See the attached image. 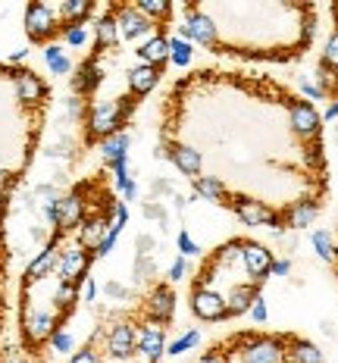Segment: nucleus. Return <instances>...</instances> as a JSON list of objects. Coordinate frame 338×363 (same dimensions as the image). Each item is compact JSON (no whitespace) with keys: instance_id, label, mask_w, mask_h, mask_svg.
Instances as JSON below:
<instances>
[{"instance_id":"1","label":"nucleus","mask_w":338,"mask_h":363,"mask_svg":"<svg viewBox=\"0 0 338 363\" xmlns=\"http://www.w3.org/2000/svg\"><path fill=\"white\" fill-rule=\"evenodd\" d=\"M132 113V101L129 97H119V101H97L91 110H88V119H85V128H88V138L91 141H103L110 135L123 132L125 119Z\"/></svg>"},{"instance_id":"2","label":"nucleus","mask_w":338,"mask_h":363,"mask_svg":"<svg viewBox=\"0 0 338 363\" xmlns=\"http://www.w3.org/2000/svg\"><path fill=\"white\" fill-rule=\"evenodd\" d=\"M242 363H288V345L273 335L242 338Z\"/></svg>"},{"instance_id":"3","label":"nucleus","mask_w":338,"mask_h":363,"mask_svg":"<svg viewBox=\"0 0 338 363\" xmlns=\"http://www.w3.org/2000/svg\"><path fill=\"white\" fill-rule=\"evenodd\" d=\"M188 44H204V48H216L220 44V28L216 22L207 16V13L194 10V6H185V26H182V35Z\"/></svg>"},{"instance_id":"4","label":"nucleus","mask_w":338,"mask_h":363,"mask_svg":"<svg viewBox=\"0 0 338 363\" xmlns=\"http://www.w3.org/2000/svg\"><path fill=\"white\" fill-rule=\"evenodd\" d=\"M232 210H235V216L242 219V225H251V229H260V225H266V229H282V216L273 213V210L266 207L263 201H251V198H235L232 201Z\"/></svg>"},{"instance_id":"5","label":"nucleus","mask_w":338,"mask_h":363,"mask_svg":"<svg viewBox=\"0 0 338 363\" xmlns=\"http://www.w3.org/2000/svg\"><path fill=\"white\" fill-rule=\"evenodd\" d=\"M88 267H91V254H88L85 247H79V245L60 247V260H57L60 282L81 285L88 279Z\"/></svg>"},{"instance_id":"6","label":"nucleus","mask_w":338,"mask_h":363,"mask_svg":"<svg viewBox=\"0 0 338 363\" xmlns=\"http://www.w3.org/2000/svg\"><path fill=\"white\" fill-rule=\"evenodd\" d=\"M191 310L198 320L204 323H220L229 316V310H225V294L210 289V285H201V289H194L191 294Z\"/></svg>"},{"instance_id":"7","label":"nucleus","mask_w":338,"mask_h":363,"mask_svg":"<svg viewBox=\"0 0 338 363\" xmlns=\"http://www.w3.org/2000/svg\"><path fill=\"white\" fill-rule=\"evenodd\" d=\"M135 347L145 357V363H160L167 357V335H163L160 323L147 320L141 329H135Z\"/></svg>"},{"instance_id":"8","label":"nucleus","mask_w":338,"mask_h":363,"mask_svg":"<svg viewBox=\"0 0 338 363\" xmlns=\"http://www.w3.org/2000/svg\"><path fill=\"white\" fill-rule=\"evenodd\" d=\"M26 32L32 41H50L57 32V13L41 0H32L26 6Z\"/></svg>"},{"instance_id":"9","label":"nucleus","mask_w":338,"mask_h":363,"mask_svg":"<svg viewBox=\"0 0 338 363\" xmlns=\"http://www.w3.org/2000/svg\"><path fill=\"white\" fill-rule=\"evenodd\" d=\"M145 313H147V320L160 323V326L172 320V313H176V291H172V285L160 282V285H154V289L147 291Z\"/></svg>"},{"instance_id":"10","label":"nucleus","mask_w":338,"mask_h":363,"mask_svg":"<svg viewBox=\"0 0 338 363\" xmlns=\"http://www.w3.org/2000/svg\"><path fill=\"white\" fill-rule=\"evenodd\" d=\"M288 123H291V132H295L298 138H317L322 113H317V107H313L310 101H295L288 110Z\"/></svg>"},{"instance_id":"11","label":"nucleus","mask_w":338,"mask_h":363,"mask_svg":"<svg viewBox=\"0 0 338 363\" xmlns=\"http://www.w3.org/2000/svg\"><path fill=\"white\" fill-rule=\"evenodd\" d=\"M242 267L254 282H263L269 276V267H273V251L266 245H257V241H242Z\"/></svg>"},{"instance_id":"12","label":"nucleus","mask_w":338,"mask_h":363,"mask_svg":"<svg viewBox=\"0 0 338 363\" xmlns=\"http://www.w3.org/2000/svg\"><path fill=\"white\" fill-rule=\"evenodd\" d=\"M107 354L113 360H129L132 354H138L135 347V326L125 320L113 323L110 332H107Z\"/></svg>"},{"instance_id":"13","label":"nucleus","mask_w":338,"mask_h":363,"mask_svg":"<svg viewBox=\"0 0 338 363\" xmlns=\"http://www.w3.org/2000/svg\"><path fill=\"white\" fill-rule=\"evenodd\" d=\"M60 326L54 320V313L50 310H28L26 320H22V332H26V342L28 345H41V342H50V335H54Z\"/></svg>"},{"instance_id":"14","label":"nucleus","mask_w":338,"mask_h":363,"mask_svg":"<svg viewBox=\"0 0 338 363\" xmlns=\"http://www.w3.org/2000/svg\"><path fill=\"white\" fill-rule=\"evenodd\" d=\"M113 16H116V26H119V38H125V41H141V38H150L154 22L141 16L135 6H119Z\"/></svg>"},{"instance_id":"15","label":"nucleus","mask_w":338,"mask_h":363,"mask_svg":"<svg viewBox=\"0 0 338 363\" xmlns=\"http://www.w3.org/2000/svg\"><path fill=\"white\" fill-rule=\"evenodd\" d=\"M85 223V198L81 191H72V194H63L57 203V229H79Z\"/></svg>"},{"instance_id":"16","label":"nucleus","mask_w":338,"mask_h":363,"mask_svg":"<svg viewBox=\"0 0 338 363\" xmlns=\"http://www.w3.org/2000/svg\"><path fill=\"white\" fill-rule=\"evenodd\" d=\"M169 160L188 179H198L201 169H204V157H201V150H194L191 145H169Z\"/></svg>"},{"instance_id":"17","label":"nucleus","mask_w":338,"mask_h":363,"mask_svg":"<svg viewBox=\"0 0 338 363\" xmlns=\"http://www.w3.org/2000/svg\"><path fill=\"white\" fill-rule=\"evenodd\" d=\"M138 63L141 66H154V69H160V63H167L169 60V38L167 35H150L145 41L138 44Z\"/></svg>"},{"instance_id":"18","label":"nucleus","mask_w":338,"mask_h":363,"mask_svg":"<svg viewBox=\"0 0 338 363\" xmlns=\"http://www.w3.org/2000/svg\"><path fill=\"white\" fill-rule=\"evenodd\" d=\"M107 232H110V216H103V213L85 216V223L79 225V247L97 251V245L107 238Z\"/></svg>"},{"instance_id":"19","label":"nucleus","mask_w":338,"mask_h":363,"mask_svg":"<svg viewBox=\"0 0 338 363\" xmlns=\"http://www.w3.org/2000/svg\"><path fill=\"white\" fill-rule=\"evenodd\" d=\"M57 260H60V247H57V238H54L50 245L41 247V254H38L32 263H28L26 279H28V282H41V279H47L50 272L57 269Z\"/></svg>"},{"instance_id":"20","label":"nucleus","mask_w":338,"mask_h":363,"mask_svg":"<svg viewBox=\"0 0 338 363\" xmlns=\"http://www.w3.org/2000/svg\"><path fill=\"white\" fill-rule=\"evenodd\" d=\"M16 97L22 104H38V101H44L47 97V85L41 82V75H35L32 69H22L16 72Z\"/></svg>"},{"instance_id":"21","label":"nucleus","mask_w":338,"mask_h":363,"mask_svg":"<svg viewBox=\"0 0 338 363\" xmlns=\"http://www.w3.org/2000/svg\"><path fill=\"white\" fill-rule=\"evenodd\" d=\"M320 216V203L317 201H295L288 210H285L282 223L288 225V229H307V225H313Z\"/></svg>"},{"instance_id":"22","label":"nucleus","mask_w":338,"mask_h":363,"mask_svg":"<svg viewBox=\"0 0 338 363\" xmlns=\"http://www.w3.org/2000/svg\"><path fill=\"white\" fill-rule=\"evenodd\" d=\"M260 298L257 285H235L229 294H225V310H229V316H244L247 310H251V304Z\"/></svg>"},{"instance_id":"23","label":"nucleus","mask_w":338,"mask_h":363,"mask_svg":"<svg viewBox=\"0 0 338 363\" xmlns=\"http://www.w3.org/2000/svg\"><path fill=\"white\" fill-rule=\"evenodd\" d=\"M157 82H160V69H154V66H135L129 69V91L135 97H145L147 91L157 88Z\"/></svg>"},{"instance_id":"24","label":"nucleus","mask_w":338,"mask_h":363,"mask_svg":"<svg viewBox=\"0 0 338 363\" xmlns=\"http://www.w3.org/2000/svg\"><path fill=\"white\" fill-rule=\"evenodd\" d=\"M129 135L125 132H116V135H110V138H103L101 141V157H103V163L113 166V163H119V160H129Z\"/></svg>"},{"instance_id":"25","label":"nucleus","mask_w":338,"mask_h":363,"mask_svg":"<svg viewBox=\"0 0 338 363\" xmlns=\"http://www.w3.org/2000/svg\"><path fill=\"white\" fill-rule=\"evenodd\" d=\"M101 79H103L101 63L88 60V63L79 69V75H72V88H75V94H91V91L101 85Z\"/></svg>"},{"instance_id":"26","label":"nucleus","mask_w":338,"mask_h":363,"mask_svg":"<svg viewBox=\"0 0 338 363\" xmlns=\"http://www.w3.org/2000/svg\"><path fill=\"white\" fill-rule=\"evenodd\" d=\"M94 41H97V48H101V50H110V48H116V44L123 41V38H119V26H116V16H113V13H107V16L97 19Z\"/></svg>"},{"instance_id":"27","label":"nucleus","mask_w":338,"mask_h":363,"mask_svg":"<svg viewBox=\"0 0 338 363\" xmlns=\"http://www.w3.org/2000/svg\"><path fill=\"white\" fill-rule=\"evenodd\" d=\"M288 360L291 363H326L322 351L307 338H291L288 342Z\"/></svg>"},{"instance_id":"28","label":"nucleus","mask_w":338,"mask_h":363,"mask_svg":"<svg viewBox=\"0 0 338 363\" xmlns=\"http://www.w3.org/2000/svg\"><path fill=\"white\" fill-rule=\"evenodd\" d=\"M91 13H94L91 0H63V4H60V19H63L66 26H81Z\"/></svg>"},{"instance_id":"29","label":"nucleus","mask_w":338,"mask_h":363,"mask_svg":"<svg viewBox=\"0 0 338 363\" xmlns=\"http://www.w3.org/2000/svg\"><path fill=\"white\" fill-rule=\"evenodd\" d=\"M194 194H198L201 201H213V203L229 198L222 179H216V176H198V179H194Z\"/></svg>"},{"instance_id":"30","label":"nucleus","mask_w":338,"mask_h":363,"mask_svg":"<svg viewBox=\"0 0 338 363\" xmlns=\"http://www.w3.org/2000/svg\"><path fill=\"white\" fill-rule=\"evenodd\" d=\"M44 63H47V69L54 75H69L72 72V60L66 57V50L60 48V44H47V48H44Z\"/></svg>"},{"instance_id":"31","label":"nucleus","mask_w":338,"mask_h":363,"mask_svg":"<svg viewBox=\"0 0 338 363\" xmlns=\"http://www.w3.org/2000/svg\"><path fill=\"white\" fill-rule=\"evenodd\" d=\"M198 345H201V329H188V332H182V335L176 338V342L167 345V354L169 357H182V354L194 351Z\"/></svg>"},{"instance_id":"32","label":"nucleus","mask_w":338,"mask_h":363,"mask_svg":"<svg viewBox=\"0 0 338 363\" xmlns=\"http://www.w3.org/2000/svg\"><path fill=\"white\" fill-rule=\"evenodd\" d=\"M169 60L179 66V69H185V66H191V60H194L191 44H188L185 38H169Z\"/></svg>"},{"instance_id":"33","label":"nucleus","mask_w":338,"mask_h":363,"mask_svg":"<svg viewBox=\"0 0 338 363\" xmlns=\"http://www.w3.org/2000/svg\"><path fill=\"white\" fill-rule=\"evenodd\" d=\"M310 245H313V251H317V257L320 260H326V263H332L335 260V241H332V235L329 232H313V238H310Z\"/></svg>"},{"instance_id":"34","label":"nucleus","mask_w":338,"mask_h":363,"mask_svg":"<svg viewBox=\"0 0 338 363\" xmlns=\"http://www.w3.org/2000/svg\"><path fill=\"white\" fill-rule=\"evenodd\" d=\"M135 10H138L145 19H150V22L169 16V4H167V0H138V4H135Z\"/></svg>"},{"instance_id":"35","label":"nucleus","mask_w":338,"mask_h":363,"mask_svg":"<svg viewBox=\"0 0 338 363\" xmlns=\"http://www.w3.org/2000/svg\"><path fill=\"white\" fill-rule=\"evenodd\" d=\"M54 301H57V307H60V310H69L75 301H79V285L60 282V289H57V294H54Z\"/></svg>"},{"instance_id":"36","label":"nucleus","mask_w":338,"mask_h":363,"mask_svg":"<svg viewBox=\"0 0 338 363\" xmlns=\"http://www.w3.org/2000/svg\"><path fill=\"white\" fill-rule=\"evenodd\" d=\"M63 41L69 48H85L88 44V28L85 26H63Z\"/></svg>"},{"instance_id":"37","label":"nucleus","mask_w":338,"mask_h":363,"mask_svg":"<svg viewBox=\"0 0 338 363\" xmlns=\"http://www.w3.org/2000/svg\"><path fill=\"white\" fill-rule=\"evenodd\" d=\"M50 347H54L57 354H72V347H75V338L69 335L66 329H57L54 335H50Z\"/></svg>"},{"instance_id":"38","label":"nucleus","mask_w":338,"mask_h":363,"mask_svg":"<svg viewBox=\"0 0 338 363\" xmlns=\"http://www.w3.org/2000/svg\"><path fill=\"white\" fill-rule=\"evenodd\" d=\"M154 272H157V263L150 257H138L135 260V282H147V279H154Z\"/></svg>"},{"instance_id":"39","label":"nucleus","mask_w":338,"mask_h":363,"mask_svg":"<svg viewBox=\"0 0 338 363\" xmlns=\"http://www.w3.org/2000/svg\"><path fill=\"white\" fill-rule=\"evenodd\" d=\"M113 216H110V229L113 232H123L125 229V223H129V207H125V203H116L113 201Z\"/></svg>"},{"instance_id":"40","label":"nucleus","mask_w":338,"mask_h":363,"mask_svg":"<svg viewBox=\"0 0 338 363\" xmlns=\"http://www.w3.org/2000/svg\"><path fill=\"white\" fill-rule=\"evenodd\" d=\"M322 66H326V69H338V32L326 41V50H322Z\"/></svg>"},{"instance_id":"41","label":"nucleus","mask_w":338,"mask_h":363,"mask_svg":"<svg viewBox=\"0 0 338 363\" xmlns=\"http://www.w3.org/2000/svg\"><path fill=\"white\" fill-rule=\"evenodd\" d=\"M176 245H179V254H182V257H198L201 254V245L191 235H188V232H179Z\"/></svg>"},{"instance_id":"42","label":"nucleus","mask_w":338,"mask_h":363,"mask_svg":"<svg viewBox=\"0 0 338 363\" xmlns=\"http://www.w3.org/2000/svg\"><path fill=\"white\" fill-rule=\"evenodd\" d=\"M35 198L41 201V207H47V203H57L60 198H63V194L57 191V185H38V188H35Z\"/></svg>"},{"instance_id":"43","label":"nucleus","mask_w":338,"mask_h":363,"mask_svg":"<svg viewBox=\"0 0 338 363\" xmlns=\"http://www.w3.org/2000/svg\"><path fill=\"white\" fill-rule=\"evenodd\" d=\"M247 313H251V320H254V323H266V320H269V307H266V298H263V294H260V298H257V301H254V304H251V310H247Z\"/></svg>"},{"instance_id":"44","label":"nucleus","mask_w":338,"mask_h":363,"mask_svg":"<svg viewBox=\"0 0 338 363\" xmlns=\"http://www.w3.org/2000/svg\"><path fill=\"white\" fill-rule=\"evenodd\" d=\"M103 291H107L110 301H129V294H132L125 285H119V282H107V285H103Z\"/></svg>"},{"instance_id":"45","label":"nucleus","mask_w":338,"mask_h":363,"mask_svg":"<svg viewBox=\"0 0 338 363\" xmlns=\"http://www.w3.org/2000/svg\"><path fill=\"white\" fill-rule=\"evenodd\" d=\"M69 363H101V357H97V351L88 345V347H81V351H75L69 357Z\"/></svg>"},{"instance_id":"46","label":"nucleus","mask_w":338,"mask_h":363,"mask_svg":"<svg viewBox=\"0 0 338 363\" xmlns=\"http://www.w3.org/2000/svg\"><path fill=\"white\" fill-rule=\"evenodd\" d=\"M116 238H119V232H107V238H103L101 241V245H97V251H94V257H107L110 251H113V247H116Z\"/></svg>"},{"instance_id":"47","label":"nucleus","mask_w":338,"mask_h":363,"mask_svg":"<svg viewBox=\"0 0 338 363\" xmlns=\"http://www.w3.org/2000/svg\"><path fill=\"white\" fill-rule=\"evenodd\" d=\"M300 91H304L310 101H322V97H326V91H322L320 85H313V82H307V79H300Z\"/></svg>"},{"instance_id":"48","label":"nucleus","mask_w":338,"mask_h":363,"mask_svg":"<svg viewBox=\"0 0 338 363\" xmlns=\"http://www.w3.org/2000/svg\"><path fill=\"white\" fill-rule=\"evenodd\" d=\"M185 272H188V267H185V257H179V260L169 267V282H182Z\"/></svg>"},{"instance_id":"49","label":"nucleus","mask_w":338,"mask_h":363,"mask_svg":"<svg viewBox=\"0 0 338 363\" xmlns=\"http://www.w3.org/2000/svg\"><path fill=\"white\" fill-rule=\"evenodd\" d=\"M235 260H242V245H229V247H222L220 263H235Z\"/></svg>"},{"instance_id":"50","label":"nucleus","mask_w":338,"mask_h":363,"mask_svg":"<svg viewBox=\"0 0 338 363\" xmlns=\"http://www.w3.org/2000/svg\"><path fill=\"white\" fill-rule=\"evenodd\" d=\"M135 245H138V257H150V251L157 247V241H154V235H138Z\"/></svg>"},{"instance_id":"51","label":"nucleus","mask_w":338,"mask_h":363,"mask_svg":"<svg viewBox=\"0 0 338 363\" xmlns=\"http://www.w3.org/2000/svg\"><path fill=\"white\" fill-rule=\"evenodd\" d=\"M94 298H97V282H94V279H85V282H81V301H88V304H91Z\"/></svg>"},{"instance_id":"52","label":"nucleus","mask_w":338,"mask_h":363,"mask_svg":"<svg viewBox=\"0 0 338 363\" xmlns=\"http://www.w3.org/2000/svg\"><path fill=\"white\" fill-rule=\"evenodd\" d=\"M291 272V260H276L273 257V267H269V276H288Z\"/></svg>"},{"instance_id":"53","label":"nucleus","mask_w":338,"mask_h":363,"mask_svg":"<svg viewBox=\"0 0 338 363\" xmlns=\"http://www.w3.org/2000/svg\"><path fill=\"white\" fill-rule=\"evenodd\" d=\"M145 213H147L150 219H163V223H167V210H163L160 203H147V207H145Z\"/></svg>"},{"instance_id":"54","label":"nucleus","mask_w":338,"mask_h":363,"mask_svg":"<svg viewBox=\"0 0 338 363\" xmlns=\"http://www.w3.org/2000/svg\"><path fill=\"white\" fill-rule=\"evenodd\" d=\"M198 363H229V357H225L222 351H210L204 357H198Z\"/></svg>"},{"instance_id":"55","label":"nucleus","mask_w":338,"mask_h":363,"mask_svg":"<svg viewBox=\"0 0 338 363\" xmlns=\"http://www.w3.org/2000/svg\"><path fill=\"white\" fill-rule=\"evenodd\" d=\"M317 28H320V22H317V19H313V16H310V19H307V22H304V41H307V44H310V41H313V35H317Z\"/></svg>"},{"instance_id":"56","label":"nucleus","mask_w":338,"mask_h":363,"mask_svg":"<svg viewBox=\"0 0 338 363\" xmlns=\"http://www.w3.org/2000/svg\"><path fill=\"white\" fill-rule=\"evenodd\" d=\"M66 107H69V116L72 119L81 116V101H79V97H69V104H66Z\"/></svg>"},{"instance_id":"57","label":"nucleus","mask_w":338,"mask_h":363,"mask_svg":"<svg viewBox=\"0 0 338 363\" xmlns=\"http://www.w3.org/2000/svg\"><path fill=\"white\" fill-rule=\"evenodd\" d=\"M322 119H338V101H332L326 107V113H322Z\"/></svg>"},{"instance_id":"58","label":"nucleus","mask_w":338,"mask_h":363,"mask_svg":"<svg viewBox=\"0 0 338 363\" xmlns=\"http://www.w3.org/2000/svg\"><path fill=\"white\" fill-rule=\"evenodd\" d=\"M123 198H125V201H135V198H138V185H135V182L123 191Z\"/></svg>"},{"instance_id":"59","label":"nucleus","mask_w":338,"mask_h":363,"mask_svg":"<svg viewBox=\"0 0 338 363\" xmlns=\"http://www.w3.org/2000/svg\"><path fill=\"white\" fill-rule=\"evenodd\" d=\"M26 57H28V50H26V48H22V50H13V54H10V63H22Z\"/></svg>"},{"instance_id":"60","label":"nucleus","mask_w":338,"mask_h":363,"mask_svg":"<svg viewBox=\"0 0 338 363\" xmlns=\"http://www.w3.org/2000/svg\"><path fill=\"white\" fill-rule=\"evenodd\" d=\"M335 138H338V135H335Z\"/></svg>"}]
</instances>
